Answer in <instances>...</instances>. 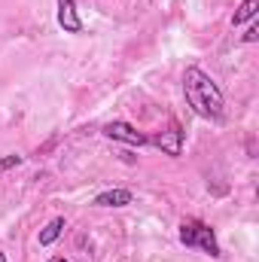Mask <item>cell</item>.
<instances>
[{
	"label": "cell",
	"instance_id": "cell-1",
	"mask_svg": "<svg viewBox=\"0 0 259 262\" xmlns=\"http://www.w3.org/2000/svg\"><path fill=\"white\" fill-rule=\"evenodd\" d=\"M183 95H186V104L192 107L195 116H201L213 125L226 122V95L217 85V79L210 73H204L201 67L192 64L183 70Z\"/></svg>",
	"mask_w": 259,
	"mask_h": 262
},
{
	"label": "cell",
	"instance_id": "cell-2",
	"mask_svg": "<svg viewBox=\"0 0 259 262\" xmlns=\"http://www.w3.org/2000/svg\"><path fill=\"white\" fill-rule=\"evenodd\" d=\"M180 244L183 247H189V250H198V253H204V256H210V259H220L223 256V250H220V241H217V232L204 223V220H195V216H186L183 223H180Z\"/></svg>",
	"mask_w": 259,
	"mask_h": 262
},
{
	"label": "cell",
	"instance_id": "cell-3",
	"mask_svg": "<svg viewBox=\"0 0 259 262\" xmlns=\"http://www.w3.org/2000/svg\"><path fill=\"white\" fill-rule=\"evenodd\" d=\"M101 134H104L107 140H119V143H128V146H149V137H146V134H140L131 122H122V119L107 122Z\"/></svg>",
	"mask_w": 259,
	"mask_h": 262
},
{
	"label": "cell",
	"instance_id": "cell-4",
	"mask_svg": "<svg viewBox=\"0 0 259 262\" xmlns=\"http://www.w3.org/2000/svg\"><path fill=\"white\" fill-rule=\"evenodd\" d=\"M149 146H159L165 156L177 159V156L183 152V128H180L177 122H171V128L168 131H162L159 137H149Z\"/></svg>",
	"mask_w": 259,
	"mask_h": 262
},
{
	"label": "cell",
	"instance_id": "cell-5",
	"mask_svg": "<svg viewBox=\"0 0 259 262\" xmlns=\"http://www.w3.org/2000/svg\"><path fill=\"white\" fill-rule=\"evenodd\" d=\"M58 28L64 34H82V18L76 9V0H58Z\"/></svg>",
	"mask_w": 259,
	"mask_h": 262
},
{
	"label": "cell",
	"instance_id": "cell-6",
	"mask_svg": "<svg viewBox=\"0 0 259 262\" xmlns=\"http://www.w3.org/2000/svg\"><path fill=\"white\" fill-rule=\"evenodd\" d=\"M131 201H134L131 189H104V192H98V195L92 198L95 207H125Z\"/></svg>",
	"mask_w": 259,
	"mask_h": 262
},
{
	"label": "cell",
	"instance_id": "cell-7",
	"mask_svg": "<svg viewBox=\"0 0 259 262\" xmlns=\"http://www.w3.org/2000/svg\"><path fill=\"white\" fill-rule=\"evenodd\" d=\"M67 229V223H64V216H52L43 229H40V247H52L58 238H61V232Z\"/></svg>",
	"mask_w": 259,
	"mask_h": 262
},
{
	"label": "cell",
	"instance_id": "cell-8",
	"mask_svg": "<svg viewBox=\"0 0 259 262\" xmlns=\"http://www.w3.org/2000/svg\"><path fill=\"white\" fill-rule=\"evenodd\" d=\"M259 12V0H244L238 9H235V15H232V25L235 28H241V25H247V21H253Z\"/></svg>",
	"mask_w": 259,
	"mask_h": 262
},
{
	"label": "cell",
	"instance_id": "cell-9",
	"mask_svg": "<svg viewBox=\"0 0 259 262\" xmlns=\"http://www.w3.org/2000/svg\"><path fill=\"white\" fill-rule=\"evenodd\" d=\"M21 162H25V156H18V152H12V156H3V159H0V174H6L9 168H18Z\"/></svg>",
	"mask_w": 259,
	"mask_h": 262
},
{
	"label": "cell",
	"instance_id": "cell-10",
	"mask_svg": "<svg viewBox=\"0 0 259 262\" xmlns=\"http://www.w3.org/2000/svg\"><path fill=\"white\" fill-rule=\"evenodd\" d=\"M256 40H259V21L253 18V21L247 25V34L241 37V43H256Z\"/></svg>",
	"mask_w": 259,
	"mask_h": 262
},
{
	"label": "cell",
	"instance_id": "cell-11",
	"mask_svg": "<svg viewBox=\"0 0 259 262\" xmlns=\"http://www.w3.org/2000/svg\"><path fill=\"white\" fill-rule=\"evenodd\" d=\"M49 262H70V259H64V256H52Z\"/></svg>",
	"mask_w": 259,
	"mask_h": 262
},
{
	"label": "cell",
	"instance_id": "cell-12",
	"mask_svg": "<svg viewBox=\"0 0 259 262\" xmlns=\"http://www.w3.org/2000/svg\"><path fill=\"white\" fill-rule=\"evenodd\" d=\"M0 262H6V253H0Z\"/></svg>",
	"mask_w": 259,
	"mask_h": 262
}]
</instances>
